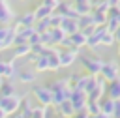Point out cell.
Listing matches in <instances>:
<instances>
[{
	"label": "cell",
	"instance_id": "d590c367",
	"mask_svg": "<svg viewBox=\"0 0 120 118\" xmlns=\"http://www.w3.org/2000/svg\"><path fill=\"white\" fill-rule=\"evenodd\" d=\"M118 71H120V62H118Z\"/></svg>",
	"mask_w": 120,
	"mask_h": 118
},
{
	"label": "cell",
	"instance_id": "52a82bcc",
	"mask_svg": "<svg viewBox=\"0 0 120 118\" xmlns=\"http://www.w3.org/2000/svg\"><path fill=\"white\" fill-rule=\"evenodd\" d=\"M54 112H56L60 118H73V114H75L77 111H75V107H73V103H71L69 99H64L62 103H58V105L54 107Z\"/></svg>",
	"mask_w": 120,
	"mask_h": 118
},
{
	"label": "cell",
	"instance_id": "5bb4252c",
	"mask_svg": "<svg viewBox=\"0 0 120 118\" xmlns=\"http://www.w3.org/2000/svg\"><path fill=\"white\" fill-rule=\"evenodd\" d=\"M86 37H88V36H86L82 30H77V32L69 34V39H71V47H79V49L86 47Z\"/></svg>",
	"mask_w": 120,
	"mask_h": 118
},
{
	"label": "cell",
	"instance_id": "8d00e7d4",
	"mask_svg": "<svg viewBox=\"0 0 120 118\" xmlns=\"http://www.w3.org/2000/svg\"><path fill=\"white\" fill-rule=\"evenodd\" d=\"M19 2H26V0H19Z\"/></svg>",
	"mask_w": 120,
	"mask_h": 118
},
{
	"label": "cell",
	"instance_id": "ac0fdd59",
	"mask_svg": "<svg viewBox=\"0 0 120 118\" xmlns=\"http://www.w3.org/2000/svg\"><path fill=\"white\" fill-rule=\"evenodd\" d=\"M34 69H36L38 73L49 71V60H47V54H45V52H43V54H39V56H38V60L34 62Z\"/></svg>",
	"mask_w": 120,
	"mask_h": 118
},
{
	"label": "cell",
	"instance_id": "74e56055",
	"mask_svg": "<svg viewBox=\"0 0 120 118\" xmlns=\"http://www.w3.org/2000/svg\"><path fill=\"white\" fill-rule=\"evenodd\" d=\"M114 118H120V116H114Z\"/></svg>",
	"mask_w": 120,
	"mask_h": 118
},
{
	"label": "cell",
	"instance_id": "5b68a950",
	"mask_svg": "<svg viewBox=\"0 0 120 118\" xmlns=\"http://www.w3.org/2000/svg\"><path fill=\"white\" fill-rule=\"evenodd\" d=\"M99 75H101L107 82H111V81L118 79V77H120V71H118V62H116V60H105V62H103V66H101Z\"/></svg>",
	"mask_w": 120,
	"mask_h": 118
},
{
	"label": "cell",
	"instance_id": "d6a6232c",
	"mask_svg": "<svg viewBox=\"0 0 120 118\" xmlns=\"http://www.w3.org/2000/svg\"><path fill=\"white\" fill-rule=\"evenodd\" d=\"M6 116H8V114H6V111L0 107V118H6Z\"/></svg>",
	"mask_w": 120,
	"mask_h": 118
},
{
	"label": "cell",
	"instance_id": "484cf974",
	"mask_svg": "<svg viewBox=\"0 0 120 118\" xmlns=\"http://www.w3.org/2000/svg\"><path fill=\"white\" fill-rule=\"evenodd\" d=\"M8 32H9V24H0V43L4 41V37L8 36Z\"/></svg>",
	"mask_w": 120,
	"mask_h": 118
},
{
	"label": "cell",
	"instance_id": "277c9868",
	"mask_svg": "<svg viewBox=\"0 0 120 118\" xmlns=\"http://www.w3.org/2000/svg\"><path fill=\"white\" fill-rule=\"evenodd\" d=\"M81 54L79 47H68V49H60L58 58H60V67H69Z\"/></svg>",
	"mask_w": 120,
	"mask_h": 118
},
{
	"label": "cell",
	"instance_id": "7c38bea8",
	"mask_svg": "<svg viewBox=\"0 0 120 118\" xmlns=\"http://www.w3.org/2000/svg\"><path fill=\"white\" fill-rule=\"evenodd\" d=\"M60 28L66 32V36H69V34H73V32L81 30V28H79V22H77V19H71V17H62Z\"/></svg>",
	"mask_w": 120,
	"mask_h": 118
},
{
	"label": "cell",
	"instance_id": "4fadbf2b",
	"mask_svg": "<svg viewBox=\"0 0 120 118\" xmlns=\"http://www.w3.org/2000/svg\"><path fill=\"white\" fill-rule=\"evenodd\" d=\"M99 109H101V112H103L105 116L112 118V116H114V99H111L109 96H107V97H101V99H99Z\"/></svg>",
	"mask_w": 120,
	"mask_h": 118
},
{
	"label": "cell",
	"instance_id": "2e32d148",
	"mask_svg": "<svg viewBox=\"0 0 120 118\" xmlns=\"http://www.w3.org/2000/svg\"><path fill=\"white\" fill-rule=\"evenodd\" d=\"M71 6H73V9H75L79 15H84V13H90V11H92L90 0H71Z\"/></svg>",
	"mask_w": 120,
	"mask_h": 118
},
{
	"label": "cell",
	"instance_id": "d4e9b609",
	"mask_svg": "<svg viewBox=\"0 0 120 118\" xmlns=\"http://www.w3.org/2000/svg\"><path fill=\"white\" fill-rule=\"evenodd\" d=\"M39 36H41V43L43 45H52V32H51V28L45 30V32H41Z\"/></svg>",
	"mask_w": 120,
	"mask_h": 118
},
{
	"label": "cell",
	"instance_id": "3957f363",
	"mask_svg": "<svg viewBox=\"0 0 120 118\" xmlns=\"http://www.w3.org/2000/svg\"><path fill=\"white\" fill-rule=\"evenodd\" d=\"M21 99H22V96H19V94L15 92V94H11V96L0 97V107H2V109L6 111V114L9 116V114H13L15 111L21 109Z\"/></svg>",
	"mask_w": 120,
	"mask_h": 118
},
{
	"label": "cell",
	"instance_id": "6da1fadb",
	"mask_svg": "<svg viewBox=\"0 0 120 118\" xmlns=\"http://www.w3.org/2000/svg\"><path fill=\"white\" fill-rule=\"evenodd\" d=\"M77 60L82 64V67H84V71H86L88 75H99L101 66H103V62H105L101 56H96V54H79Z\"/></svg>",
	"mask_w": 120,
	"mask_h": 118
},
{
	"label": "cell",
	"instance_id": "e0dca14e",
	"mask_svg": "<svg viewBox=\"0 0 120 118\" xmlns=\"http://www.w3.org/2000/svg\"><path fill=\"white\" fill-rule=\"evenodd\" d=\"M52 11H54V9H52V7H49V6H47V4H43V2H39V4L36 6V9H34L36 19H45V17H49Z\"/></svg>",
	"mask_w": 120,
	"mask_h": 118
},
{
	"label": "cell",
	"instance_id": "d6986e66",
	"mask_svg": "<svg viewBox=\"0 0 120 118\" xmlns=\"http://www.w3.org/2000/svg\"><path fill=\"white\" fill-rule=\"evenodd\" d=\"M30 52V43H19L13 45V58H24Z\"/></svg>",
	"mask_w": 120,
	"mask_h": 118
},
{
	"label": "cell",
	"instance_id": "ffe728a7",
	"mask_svg": "<svg viewBox=\"0 0 120 118\" xmlns=\"http://www.w3.org/2000/svg\"><path fill=\"white\" fill-rule=\"evenodd\" d=\"M90 15H92V22H94V26L105 24V21H107V11H98V9H92V11H90Z\"/></svg>",
	"mask_w": 120,
	"mask_h": 118
},
{
	"label": "cell",
	"instance_id": "7402d4cb",
	"mask_svg": "<svg viewBox=\"0 0 120 118\" xmlns=\"http://www.w3.org/2000/svg\"><path fill=\"white\" fill-rule=\"evenodd\" d=\"M11 94H15V86L11 84V81H8V82H2V84H0V97L11 96Z\"/></svg>",
	"mask_w": 120,
	"mask_h": 118
},
{
	"label": "cell",
	"instance_id": "e575fe53",
	"mask_svg": "<svg viewBox=\"0 0 120 118\" xmlns=\"http://www.w3.org/2000/svg\"><path fill=\"white\" fill-rule=\"evenodd\" d=\"M2 82H4V77H2V75H0V84H2Z\"/></svg>",
	"mask_w": 120,
	"mask_h": 118
},
{
	"label": "cell",
	"instance_id": "8992f818",
	"mask_svg": "<svg viewBox=\"0 0 120 118\" xmlns=\"http://www.w3.org/2000/svg\"><path fill=\"white\" fill-rule=\"evenodd\" d=\"M107 32V26L105 24H99V26H96L94 28V32L86 37V47L90 49V51H98V47L101 45V36Z\"/></svg>",
	"mask_w": 120,
	"mask_h": 118
},
{
	"label": "cell",
	"instance_id": "836d02e7",
	"mask_svg": "<svg viewBox=\"0 0 120 118\" xmlns=\"http://www.w3.org/2000/svg\"><path fill=\"white\" fill-rule=\"evenodd\" d=\"M116 52H118V56H120V41L116 43Z\"/></svg>",
	"mask_w": 120,
	"mask_h": 118
},
{
	"label": "cell",
	"instance_id": "9a60e30c",
	"mask_svg": "<svg viewBox=\"0 0 120 118\" xmlns=\"http://www.w3.org/2000/svg\"><path fill=\"white\" fill-rule=\"evenodd\" d=\"M105 96H109L111 99H120V77L114 79V81H111V82H107Z\"/></svg>",
	"mask_w": 120,
	"mask_h": 118
},
{
	"label": "cell",
	"instance_id": "8fae6325",
	"mask_svg": "<svg viewBox=\"0 0 120 118\" xmlns=\"http://www.w3.org/2000/svg\"><path fill=\"white\" fill-rule=\"evenodd\" d=\"M36 13H34V9H28V11H24L19 19H17V22H15V26L17 28H21V26H34L36 24Z\"/></svg>",
	"mask_w": 120,
	"mask_h": 118
},
{
	"label": "cell",
	"instance_id": "4dcf8cb0",
	"mask_svg": "<svg viewBox=\"0 0 120 118\" xmlns=\"http://www.w3.org/2000/svg\"><path fill=\"white\" fill-rule=\"evenodd\" d=\"M109 7H114V6H120V0H107Z\"/></svg>",
	"mask_w": 120,
	"mask_h": 118
},
{
	"label": "cell",
	"instance_id": "7a4b0ae2",
	"mask_svg": "<svg viewBox=\"0 0 120 118\" xmlns=\"http://www.w3.org/2000/svg\"><path fill=\"white\" fill-rule=\"evenodd\" d=\"M30 94H32V97H34L39 105L52 107V92H51V88H49L47 84H36V86H32Z\"/></svg>",
	"mask_w": 120,
	"mask_h": 118
},
{
	"label": "cell",
	"instance_id": "1f68e13d",
	"mask_svg": "<svg viewBox=\"0 0 120 118\" xmlns=\"http://www.w3.org/2000/svg\"><path fill=\"white\" fill-rule=\"evenodd\" d=\"M88 118H109V116H105L103 112H98V114H92V116H88Z\"/></svg>",
	"mask_w": 120,
	"mask_h": 118
},
{
	"label": "cell",
	"instance_id": "44dd1931",
	"mask_svg": "<svg viewBox=\"0 0 120 118\" xmlns=\"http://www.w3.org/2000/svg\"><path fill=\"white\" fill-rule=\"evenodd\" d=\"M84 111L92 116V114H98V112H101V109H99V101H94V99H88L86 101V107H84Z\"/></svg>",
	"mask_w": 120,
	"mask_h": 118
},
{
	"label": "cell",
	"instance_id": "ba28073f",
	"mask_svg": "<svg viewBox=\"0 0 120 118\" xmlns=\"http://www.w3.org/2000/svg\"><path fill=\"white\" fill-rule=\"evenodd\" d=\"M69 101L73 103L75 111H84V107H86V101H88V97H86V92H82V90H71Z\"/></svg>",
	"mask_w": 120,
	"mask_h": 118
},
{
	"label": "cell",
	"instance_id": "9c48e42d",
	"mask_svg": "<svg viewBox=\"0 0 120 118\" xmlns=\"http://www.w3.org/2000/svg\"><path fill=\"white\" fill-rule=\"evenodd\" d=\"M15 19V11L8 6V0H0V24H9Z\"/></svg>",
	"mask_w": 120,
	"mask_h": 118
},
{
	"label": "cell",
	"instance_id": "30bf717a",
	"mask_svg": "<svg viewBox=\"0 0 120 118\" xmlns=\"http://www.w3.org/2000/svg\"><path fill=\"white\" fill-rule=\"evenodd\" d=\"M17 79H19V82H22V84H32V82H36V79H38V71H36V69H30V67L19 69Z\"/></svg>",
	"mask_w": 120,
	"mask_h": 118
},
{
	"label": "cell",
	"instance_id": "603a6c76",
	"mask_svg": "<svg viewBox=\"0 0 120 118\" xmlns=\"http://www.w3.org/2000/svg\"><path fill=\"white\" fill-rule=\"evenodd\" d=\"M101 45L103 47H112V45H116V39H114V34L112 32H105L103 36H101Z\"/></svg>",
	"mask_w": 120,
	"mask_h": 118
},
{
	"label": "cell",
	"instance_id": "cb8c5ba5",
	"mask_svg": "<svg viewBox=\"0 0 120 118\" xmlns=\"http://www.w3.org/2000/svg\"><path fill=\"white\" fill-rule=\"evenodd\" d=\"M77 22H79V28H81V30H82V28H86V26H92V24H94V22H92V15H90V13L79 15Z\"/></svg>",
	"mask_w": 120,
	"mask_h": 118
},
{
	"label": "cell",
	"instance_id": "4316f807",
	"mask_svg": "<svg viewBox=\"0 0 120 118\" xmlns=\"http://www.w3.org/2000/svg\"><path fill=\"white\" fill-rule=\"evenodd\" d=\"M39 2L47 4V6H49V7H52V9H56V6L60 4V0H39Z\"/></svg>",
	"mask_w": 120,
	"mask_h": 118
},
{
	"label": "cell",
	"instance_id": "83f0119b",
	"mask_svg": "<svg viewBox=\"0 0 120 118\" xmlns=\"http://www.w3.org/2000/svg\"><path fill=\"white\" fill-rule=\"evenodd\" d=\"M88 116H90V114H88L86 111H77V112L73 114V118H88Z\"/></svg>",
	"mask_w": 120,
	"mask_h": 118
},
{
	"label": "cell",
	"instance_id": "f1b7e54d",
	"mask_svg": "<svg viewBox=\"0 0 120 118\" xmlns=\"http://www.w3.org/2000/svg\"><path fill=\"white\" fill-rule=\"evenodd\" d=\"M114 116H120V99H114Z\"/></svg>",
	"mask_w": 120,
	"mask_h": 118
},
{
	"label": "cell",
	"instance_id": "f546056e",
	"mask_svg": "<svg viewBox=\"0 0 120 118\" xmlns=\"http://www.w3.org/2000/svg\"><path fill=\"white\" fill-rule=\"evenodd\" d=\"M9 116H11V118H24V114H22V111H21V109H19V111H15V112H13V114H9Z\"/></svg>",
	"mask_w": 120,
	"mask_h": 118
}]
</instances>
